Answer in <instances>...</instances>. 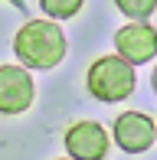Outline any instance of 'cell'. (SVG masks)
<instances>
[{
    "instance_id": "4",
    "label": "cell",
    "mask_w": 157,
    "mask_h": 160,
    "mask_svg": "<svg viewBox=\"0 0 157 160\" xmlns=\"http://www.w3.org/2000/svg\"><path fill=\"white\" fill-rule=\"evenodd\" d=\"M36 98L33 75L23 65H0V114H23Z\"/></svg>"
},
{
    "instance_id": "2",
    "label": "cell",
    "mask_w": 157,
    "mask_h": 160,
    "mask_svg": "<svg viewBox=\"0 0 157 160\" xmlns=\"http://www.w3.org/2000/svg\"><path fill=\"white\" fill-rule=\"evenodd\" d=\"M138 85V75L124 59L118 56H98L89 65V75H85V88L92 92L98 101H124Z\"/></svg>"
},
{
    "instance_id": "10",
    "label": "cell",
    "mask_w": 157,
    "mask_h": 160,
    "mask_svg": "<svg viewBox=\"0 0 157 160\" xmlns=\"http://www.w3.org/2000/svg\"><path fill=\"white\" fill-rule=\"evenodd\" d=\"M59 160H69V157H59Z\"/></svg>"
},
{
    "instance_id": "5",
    "label": "cell",
    "mask_w": 157,
    "mask_h": 160,
    "mask_svg": "<svg viewBox=\"0 0 157 160\" xmlns=\"http://www.w3.org/2000/svg\"><path fill=\"white\" fill-rule=\"evenodd\" d=\"M69 150V160H105L108 154V131L98 121H75L62 137Z\"/></svg>"
},
{
    "instance_id": "9",
    "label": "cell",
    "mask_w": 157,
    "mask_h": 160,
    "mask_svg": "<svg viewBox=\"0 0 157 160\" xmlns=\"http://www.w3.org/2000/svg\"><path fill=\"white\" fill-rule=\"evenodd\" d=\"M151 85H154V95H157V65H154V72H151Z\"/></svg>"
},
{
    "instance_id": "6",
    "label": "cell",
    "mask_w": 157,
    "mask_h": 160,
    "mask_svg": "<svg viewBox=\"0 0 157 160\" xmlns=\"http://www.w3.org/2000/svg\"><path fill=\"white\" fill-rule=\"evenodd\" d=\"M115 49L118 59H124L131 69L141 62H151L157 56V30L151 23H128L115 33Z\"/></svg>"
},
{
    "instance_id": "3",
    "label": "cell",
    "mask_w": 157,
    "mask_h": 160,
    "mask_svg": "<svg viewBox=\"0 0 157 160\" xmlns=\"http://www.w3.org/2000/svg\"><path fill=\"white\" fill-rule=\"evenodd\" d=\"M111 141L124 154H144L157 141V124H154V118H147L141 111H121L111 124Z\"/></svg>"
},
{
    "instance_id": "7",
    "label": "cell",
    "mask_w": 157,
    "mask_h": 160,
    "mask_svg": "<svg viewBox=\"0 0 157 160\" xmlns=\"http://www.w3.org/2000/svg\"><path fill=\"white\" fill-rule=\"evenodd\" d=\"M115 7L124 17H131V23H144L157 10V0H115Z\"/></svg>"
},
{
    "instance_id": "1",
    "label": "cell",
    "mask_w": 157,
    "mask_h": 160,
    "mask_svg": "<svg viewBox=\"0 0 157 160\" xmlns=\"http://www.w3.org/2000/svg\"><path fill=\"white\" fill-rule=\"evenodd\" d=\"M13 52L23 69H53L66 56V33L53 20H30L13 36Z\"/></svg>"
},
{
    "instance_id": "8",
    "label": "cell",
    "mask_w": 157,
    "mask_h": 160,
    "mask_svg": "<svg viewBox=\"0 0 157 160\" xmlns=\"http://www.w3.org/2000/svg\"><path fill=\"white\" fill-rule=\"evenodd\" d=\"M43 10H46V17L53 20H69V17H75L78 10H82V0H43Z\"/></svg>"
}]
</instances>
